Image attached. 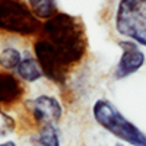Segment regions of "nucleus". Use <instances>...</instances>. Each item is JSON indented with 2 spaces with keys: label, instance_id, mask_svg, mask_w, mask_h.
Masks as SVG:
<instances>
[{
  "label": "nucleus",
  "instance_id": "9b49d317",
  "mask_svg": "<svg viewBox=\"0 0 146 146\" xmlns=\"http://www.w3.org/2000/svg\"><path fill=\"white\" fill-rule=\"evenodd\" d=\"M21 62H22V54L19 50H16L13 47H7L0 53V66L6 70L18 69Z\"/></svg>",
  "mask_w": 146,
  "mask_h": 146
},
{
  "label": "nucleus",
  "instance_id": "39448f33",
  "mask_svg": "<svg viewBox=\"0 0 146 146\" xmlns=\"http://www.w3.org/2000/svg\"><path fill=\"white\" fill-rule=\"evenodd\" d=\"M121 48V57L117 63L114 76L115 79H124L136 73L145 63V54L133 41H118Z\"/></svg>",
  "mask_w": 146,
  "mask_h": 146
},
{
  "label": "nucleus",
  "instance_id": "1a4fd4ad",
  "mask_svg": "<svg viewBox=\"0 0 146 146\" xmlns=\"http://www.w3.org/2000/svg\"><path fill=\"white\" fill-rule=\"evenodd\" d=\"M28 5L31 6V12L40 19L50 21L58 13L56 2H51V0H31Z\"/></svg>",
  "mask_w": 146,
  "mask_h": 146
},
{
  "label": "nucleus",
  "instance_id": "20e7f679",
  "mask_svg": "<svg viewBox=\"0 0 146 146\" xmlns=\"http://www.w3.org/2000/svg\"><path fill=\"white\" fill-rule=\"evenodd\" d=\"M0 28L9 32L31 35L41 28V22L23 3L7 0L0 3Z\"/></svg>",
  "mask_w": 146,
  "mask_h": 146
},
{
  "label": "nucleus",
  "instance_id": "423d86ee",
  "mask_svg": "<svg viewBox=\"0 0 146 146\" xmlns=\"http://www.w3.org/2000/svg\"><path fill=\"white\" fill-rule=\"evenodd\" d=\"M34 118L38 121L40 124L47 126V124H54L62 118L63 108L60 102L50 95H40L35 100H32L28 104Z\"/></svg>",
  "mask_w": 146,
  "mask_h": 146
},
{
  "label": "nucleus",
  "instance_id": "7ed1b4c3",
  "mask_svg": "<svg viewBox=\"0 0 146 146\" xmlns=\"http://www.w3.org/2000/svg\"><path fill=\"white\" fill-rule=\"evenodd\" d=\"M118 34L146 47V0H123L115 13Z\"/></svg>",
  "mask_w": 146,
  "mask_h": 146
},
{
  "label": "nucleus",
  "instance_id": "f03ea898",
  "mask_svg": "<svg viewBox=\"0 0 146 146\" xmlns=\"http://www.w3.org/2000/svg\"><path fill=\"white\" fill-rule=\"evenodd\" d=\"M95 121L113 136L131 146H146V133L121 114L120 110L108 100H98L92 107Z\"/></svg>",
  "mask_w": 146,
  "mask_h": 146
},
{
  "label": "nucleus",
  "instance_id": "ddd939ff",
  "mask_svg": "<svg viewBox=\"0 0 146 146\" xmlns=\"http://www.w3.org/2000/svg\"><path fill=\"white\" fill-rule=\"evenodd\" d=\"M115 146H121V145H115Z\"/></svg>",
  "mask_w": 146,
  "mask_h": 146
},
{
  "label": "nucleus",
  "instance_id": "f257e3e1",
  "mask_svg": "<svg viewBox=\"0 0 146 146\" xmlns=\"http://www.w3.org/2000/svg\"><path fill=\"white\" fill-rule=\"evenodd\" d=\"M88 38L78 16L57 13L42 27L35 42V56L42 73L56 83H64L70 69L86 53Z\"/></svg>",
  "mask_w": 146,
  "mask_h": 146
},
{
  "label": "nucleus",
  "instance_id": "9d476101",
  "mask_svg": "<svg viewBox=\"0 0 146 146\" xmlns=\"http://www.w3.org/2000/svg\"><path fill=\"white\" fill-rule=\"evenodd\" d=\"M32 146H60V137L54 124L42 126L38 137L34 139Z\"/></svg>",
  "mask_w": 146,
  "mask_h": 146
},
{
  "label": "nucleus",
  "instance_id": "6e6552de",
  "mask_svg": "<svg viewBox=\"0 0 146 146\" xmlns=\"http://www.w3.org/2000/svg\"><path fill=\"white\" fill-rule=\"evenodd\" d=\"M16 72H18V76L27 82H35V80L41 79V76L44 75L38 62H36V58L29 57V56L22 58V62L18 66Z\"/></svg>",
  "mask_w": 146,
  "mask_h": 146
},
{
  "label": "nucleus",
  "instance_id": "0eeeda50",
  "mask_svg": "<svg viewBox=\"0 0 146 146\" xmlns=\"http://www.w3.org/2000/svg\"><path fill=\"white\" fill-rule=\"evenodd\" d=\"M22 94L21 83L12 75H0V104L16 101Z\"/></svg>",
  "mask_w": 146,
  "mask_h": 146
},
{
  "label": "nucleus",
  "instance_id": "f8f14e48",
  "mask_svg": "<svg viewBox=\"0 0 146 146\" xmlns=\"http://www.w3.org/2000/svg\"><path fill=\"white\" fill-rule=\"evenodd\" d=\"M0 146H16L15 142H5V143H0Z\"/></svg>",
  "mask_w": 146,
  "mask_h": 146
}]
</instances>
